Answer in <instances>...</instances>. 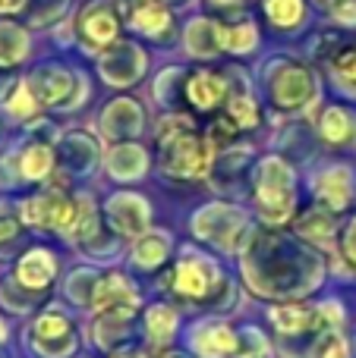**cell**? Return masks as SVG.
<instances>
[{"instance_id": "30", "label": "cell", "mask_w": 356, "mask_h": 358, "mask_svg": "<svg viewBox=\"0 0 356 358\" xmlns=\"http://www.w3.org/2000/svg\"><path fill=\"white\" fill-rule=\"evenodd\" d=\"M300 233L303 236H313V239H325V236H331V217H328V210L325 208L313 210V214L300 223Z\"/></svg>"}, {"instance_id": "21", "label": "cell", "mask_w": 356, "mask_h": 358, "mask_svg": "<svg viewBox=\"0 0 356 358\" xmlns=\"http://www.w3.org/2000/svg\"><path fill=\"white\" fill-rule=\"evenodd\" d=\"M29 54V35L13 22H0V66H13Z\"/></svg>"}, {"instance_id": "15", "label": "cell", "mask_w": 356, "mask_h": 358, "mask_svg": "<svg viewBox=\"0 0 356 358\" xmlns=\"http://www.w3.org/2000/svg\"><path fill=\"white\" fill-rule=\"evenodd\" d=\"M224 94H227L224 79L214 73H193L186 82V98L196 110H214L224 101Z\"/></svg>"}, {"instance_id": "37", "label": "cell", "mask_w": 356, "mask_h": 358, "mask_svg": "<svg viewBox=\"0 0 356 358\" xmlns=\"http://www.w3.org/2000/svg\"><path fill=\"white\" fill-rule=\"evenodd\" d=\"M322 3H334V0H322Z\"/></svg>"}, {"instance_id": "13", "label": "cell", "mask_w": 356, "mask_h": 358, "mask_svg": "<svg viewBox=\"0 0 356 358\" xmlns=\"http://www.w3.org/2000/svg\"><path fill=\"white\" fill-rule=\"evenodd\" d=\"M57 277V261L48 248H32L16 267V280L25 289H44Z\"/></svg>"}, {"instance_id": "20", "label": "cell", "mask_w": 356, "mask_h": 358, "mask_svg": "<svg viewBox=\"0 0 356 358\" xmlns=\"http://www.w3.org/2000/svg\"><path fill=\"white\" fill-rule=\"evenodd\" d=\"M186 44L196 57H214L221 48V25L208 22V19H196L186 31Z\"/></svg>"}, {"instance_id": "28", "label": "cell", "mask_w": 356, "mask_h": 358, "mask_svg": "<svg viewBox=\"0 0 356 358\" xmlns=\"http://www.w3.org/2000/svg\"><path fill=\"white\" fill-rule=\"evenodd\" d=\"M227 117L240 126V129H249V126L259 123V110H256V101L246 98V94H233L231 104H227Z\"/></svg>"}, {"instance_id": "32", "label": "cell", "mask_w": 356, "mask_h": 358, "mask_svg": "<svg viewBox=\"0 0 356 358\" xmlns=\"http://www.w3.org/2000/svg\"><path fill=\"white\" fill-rule=\"evenodd\" d=\"M331 13H334V19H338V22L356 25V0H334Z\"/></svg>"}, {"instance_id": "4", "label": "cell", "mask_w": 356, "mask_h": 358, "mask_svg": "<svg viewBox=\"0 0 356 358\" xmlns=\"http://www.w3.org/2000/svg\"><path fill=\"white\" fill-rule=\"evenodd\" d=\"M221 283V273L218 267L212 264L208 258L202 255H183L174 267V277H170V286H174L180 296L186 299H208Z\"/></svg>"}, {"instance_id": "19", "label": "cell", "mask_w": 356, "mask_h": 358, "mask_svg": "<svg viewBox=\"0 0 356 358\" xmlns=\"http://www.w3.org/2000/svg\"><path fill=\"white\" fill-rule=\"evenodd\" d=\"M319 129H322V136H325V142L347 145L356 138V120L350 117V110H344V107H328L322 123H319Z\"/></svg>"}, {"instance_id": "34", "label": "cell", "mask_w": 356, "mask_h": 358, "mask_svg": "<svg viewBox=\"0 0 356 358\" xmlns=\"http://www.w3.org/2000/svg\"><path fill=\"white\" fill-rule=\"evenodd\" d=\"M111 358H174L170 352H136V349H120Z\"/></svg>"}, {"instance_id": "10", "label": "cell", "mask_w": 356, "mask_h": 358, "mask_svg": "<svg viewBox=\"0 0 356 358\" xmlns=\"http://www.w3.org/2000/svg\"><path fill=\"white\" fill-rule=\"evenodd\" d=\"M145 69V57L136 44H120L101 60V76L111 85H132Z\"/></svg>"}, {"instance_id": "23", "label": "cell", "mask_w": 356, "mask_h": 358, "mask_svg": "<svg viewBox=\"0 0 356 358\" xmlns=\"http://www.w3.org/2000/svg\"><path fill=\"white\" fill-rule=\"evenodd\" d=\"M114 126H123V136H132L142 126V113H139L136 101H114L104 113V129L114 132Z\"/></svg>"}, {"instance_id": "36", "label": "cell", "mask_w": 356, "mask_h": 358, "mask_svg": "<svg viewBox=\"0 0 356 358\" xmlns=\"http://www.w3.org/2000/svg\"><path fill=\"white\" fill-rule=\"evenodd\" d=\"M214 3H218V6H240L243 0H214Z\"/></svg>"}, {"instance_id": "9", "label": "cell", "mask_w": 356, "mask_h": 358, "mask_svg": "<svg viewBox=\"0 0 356 358\" xmlns=\"http://www.w3.org/2000/svg\"><path fill=\"white\" fill-rule=\"evenodd\" d=\"M107 220L123 236H142L149 229V204L139 195H114L107 201Z\"/></svg>"}, {"instance_id": "12", "label": "cell", "mask_w": 356, "mask_h": 358, "mask_svg": "<svg viewBox=\"0 0 356 358\" xmlns=\"http://www.w3.org/2000/svg\"><path fill=\"white\" fill-rule=\"evenodd\" d=\"M315 198L325 210H344L353 198V179L347 167H328L315 179Z\"/></svg>"}, {"instance_id": "27", "label": "cell", "mask_w": 356, "mask_h": 358, "mask_svg": "<svg viewBox=\"0 0 356 358\" xmlns=\"http://www.w3.org/2000/svg\"><path fill=\"white\" fill-rule=\"evenodd\" d=\"M265 13H268V19L275 25L290 29V25H296L303 19L306 6H303V0H265Z\"/></svg>"}, {"instance_id": "3", "label": "cell", "mask_w": 356, "mask_h": 358, "mask_svg": "<svg viewBox=\"0 0 356 358\" xmlns=\"http://www.w3.org/2000/svg\"><path fill=\"white\" fill-rule=\"evenodd\" d=\"M79 204H73L67 195L60 192H48V195L29 198L22 204V220L32 227H48V229H60V233H73L79 223Z\"/></svg>"}, {"instance_id": "2", "label": "cell", "mask_w": 356, "mask_h": 358, "mask_svg": "<svg viewBox=\"0 0 356 358\" xmlns=\"http://www.w3.org/2000/svg\"><path fill=\"white\" fill-rule=\"evenodd\" d=\"M256 204L268 223H281L294 210V173L281 157H265L256 170Z\"/></svg>"}, {"instance_id": "8", "label": "cell", "mask_w": 356, "mask_h": 358, "mask_svg": "<svg viewBox=\"0 0 356 358\" xmlns=\"http://www.w3.org/2000/svg\"><path fill=\"white\" fill-rule=\"evenodd\" d=\"M79 31L92 48H104V44L117 41L120 35V13L111 3H92L79 19Z\"/></svg>"}, {"instance_id": "18", "label": "cell", "mask_w": 356, "mask_h": 358, "mask_svg": "<svg viewBox=\"0 0 356 358\" xmlns=\"http://www.w3.org/2000/svg\"><path fill=\"white\" fill-rule=\"evenodd\" d=\"M145 167H149V157H145V151L136 148V145H120V148H114L111 157H107V170L117 179H136L145 173Z\"/></svg>"}, {"instance_id": "5", "label": "cell", "mask_w": 356, "mask_h": 358, "mask_svg": "<svg viewBox=\"0 0 356 358\" xmlns=\"http://www.w3.org/2000/svg\"><path fill=\"white\" fill-rule=\"evenodd\" d=\"M32 346L44 358H67L73 352V324L63 311H44L32 327Z\"/></svg>"}, {"instance_id": "31", "label": "cell", "mask_w": 356, "mask_h": 358, "mask_svg": "<svg viewBox=\"0 0 356 358\" xmlns=\"http://www.w3.org/2000/svg\"><path fill=\"white\" fill-rule=\"evenodd\" d=\"M334 73L356 88V50H344V54L334 60Z\"/></svg>"}, {"instance_id": "1", "label": "cell", "mask_w": 356, "mask_h": 358, "mask_svg": "<svg viewBox=\"0 0 356 358\" xmlns=\"http://www.w3.org/2000/svg\"><path fill=\"white\" fill-rule=\"evenodd\" d=\"M161 151H164V170L183 179H199L212 167V142L196 136L186 120L174 117L161 126Z\"/></svg>"}, {"instance_id": "25", "label": "cell", "mask_w": 356, "mask_h": 358, "mask_svg": "<svg viewBox=\"0 0 356 358\" xmlns=\"http://www.w3.org/2000/svg\"><path fill=\"white\" fill-rule=\"evenodd\" d=\"M259 35L252 22H240V25H221V48L231 54H249L256 48Z\"/></svg>"}, {"instance_id": "16", "label": "cell", "mask_w": 356, "mask_h": 358, "mask_svg": "<svg viewBox=\"0 0 356 358\" xmlns=\"http://www.w3.org/2000/svg\"><path fill=\"white\" fill-rule=\"evenodd\" d=\"M126 13H130V22L139 31H149V35H158L170 25V13L161 0H130Z\"/></svg>"}, {"instance_id": "24", "label": "cell", "mask_w": 356, "mask_h": 358, "mask_svg": "<svg viewBox=\"0 0 356 358\" xmlns=\"http://www.w3.org/2000/svg\"><path fill=\"white\" fill-rule=\"evenodd\" d=\"M54 167V151L48 145H29L19 157V173L25 179H44Z\"/></svg>"}, {"instance_id": "26", "label": "cell", "mask_w": 356, "mask_h": 358, "mask_svg": "<svg viewBox=\"0 0 356 358\" xmlns=\"http://www.w3.org/2000/svg\"><path fill=\"white\" fill-rule=\"evenodd\" d=\"M145 327H149V336L155 343L170 340L174 327H177V311L170 308V305H155V308H149V315H145Z\"/></svg>"}, {"instance_id": "29", "label": "cell", "mask_w": 356, "mask_h": 358, "mask_svg": "<svg viewBox=\"0 0 356 358\" xmlns=\"http://www.w3.org/2000/svg\"><path fill=\"white\" fill-rule=\"evenodd\" d=\"M6 107H10V113H13V117L25 120V117H32V113L38 110V101H35V94H32V88H29V85H19L16 92L10 94V101H6Z\"/></svg>"}, {"instance_id": "11", "label": "cell", "mask_w": 356, "mask_h": 358, "mask_svg": "<svg viewBox=\"0 0 356 358\" xmlns=\"http://www.w3.org/2000/svg\"><path fill=\"white\" fill-rule=\"evenodd\" d=\"M25 85L32 88L38 104H67V101H73V92H76V79L67 69H57V66L38 69Z\"/></svg>"}, {"instance_id": "7", "label": "cell", "mask_w": 356, "mask_h": 358, "mask_svg": "<svg viewBox=\"0 0 356 358\" xmlns=\"http://www.w3.org/2000/svg\"><path fill=\"white\" fill-rule=\"evenodd\" d=\"M271 98L281 110H300L315 98V79L303 66H284L271 82Z\"/></svg>"}, {"instance_id": "33", "label": "cell", "mask_w": 356, "mask_h": 358, "mask_svg": "<svg viewBox=\"0 0 356 358\" xmlns=\"http://www.w3.org/2000/svg\"><path fill=\"white\" fill-rule=\"evenodd\" d=\"M341 252H344V258L356 267V217L350 220V227L344 229V236H341Z\"/></svg>"}, {"instance_id": "14", "label": "cell", "mask_w": 356, "mask_h": 358, "mask_svg": "<svg viewBox=\"0 0 356 358\" xmlns=\"http://www.w3.org/2000/svg\"><path fill=\"white\" fill-rule=\"evenodd\" d=\"M240 346L237 334L224 324H205L193 334V349L205 358H224V355H233Z\"/></svg>"}, {"instance_id": "6", "label": "cell", "mask_w": 356, "mask_h": 358, "mask_svg": "<svg viewBox=\"0 0 356 358\" xmlns=\"http://www.w3.org/2000/svg\"><path fill=\"white\" fill-rule=\"evenodd\" d=\"M92 308L98 315H132L139 308V292L123 273H107L92 286Z\"/></svg>"}, {"instance_id": "35", "label": "cell", "mask_w": 356, "mask_h": 358, "mask_svg": "<svg viewBox=\"0 0 356 358\" xmlns=\"http://www.w3.org/2000/svg\"><path fill=\"white\" fill-rule=\"evenodd\" d=\"M22 6H25V0H0V13H16Z\"/></svg>"}, {"instance_id": "17", "label": "cell", "mask_w": 356, "mask_h": 358, "mask_svg": "<svg viewBox=\"0 0 356 358\" xmlns=\"http://www.w3.org/2000/svg\"><path fill=\"white\" fill-rule=\"evenodd\" d=\"M322 317H325V308H300V305H278V308H271V321H275V327L281 330V334L294 336V334H303L306 327H313V324H319Z\"/></svg>"}, {"instance_id": "22", "label": "cell", "mask_w": 356, "mask_h": 358, "mask_svg": "<svg viewBox=\"0 0 356 358\" xmlns=\"http://www.w3.org/2000/svg\"><path fill=\"white\" fill-rule=\"evenodd\" d=\"M136 264L139 267H145V271H151V267H158V264H164L167 261V255H170V242H167V236H161V233H145V239H139L136 242Z\"/></svg>"}]
</instances>
